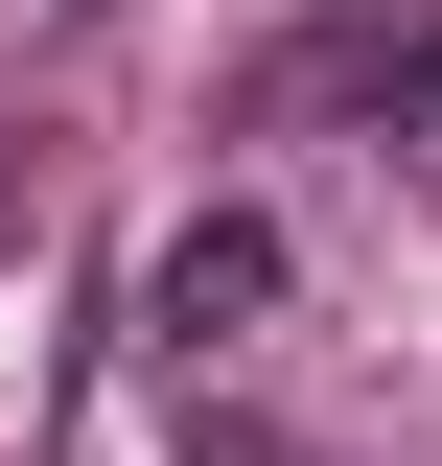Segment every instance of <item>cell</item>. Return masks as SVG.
Instances as JSON below:
<instances>
[{"label": "cell", "instance_id": "obj_1", "mask_svg": "<svg viewBox=\"0 0 442 466\" xmlns=\"http://www.w3.org/2000/svg\"><path fill=\"white\" fill-rule=\"evenodd\" d=\"M279 280H303V257H279V210H186L140 303H164V350H233V327H279Z\"/></svg>", "mask_w": 442, "mask_h": 466}, {"label": "cell", "instance_id": "obj_2", "mask_svg": "<svg viewBox=\"0 0 442 466\" xmlns=\"http://www.w3.org/2000/svg\"><path fill=\"white\" fill-rule=\"evenodd\" d=\"M303 94H326V116H396V140H442V0H419V24H326V47H303Z\"/></svg>", "mask_w": 442, "mask_h": 466}]
</instances>
